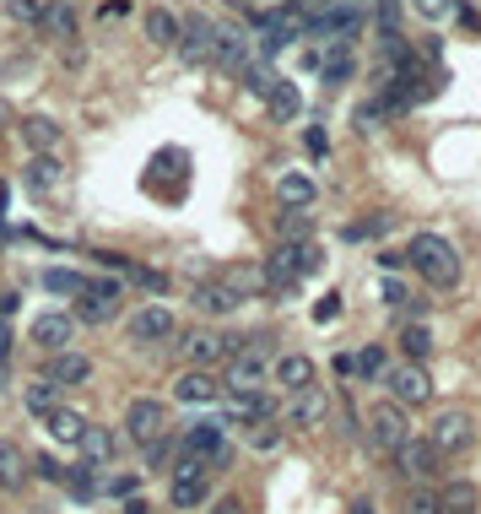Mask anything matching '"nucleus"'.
<instances>
[{
	"label": "nucleus",
	"mask_w": 481,
	"mask_h": 514,
	"mask_svg": "<svg viewBox=\"0 0 481 514\" xmlns=\"http://www.w3.org/2000/svg\"><path fill=\"white\" fill-rule=\"evenodd\" d=\"M427 444H433L438 455H460L476 444V417L465 412V406H449V412L433 417V428H427Z\"/></svg>",
	"instance_id": "7ed1b4c3"
},
{
	"label": "nucleus",
	"mask_w": 481,
	"mask_h": 514,
	"mask_svg": "<svg viewBox=\"0 0 481 514\" xmlns=\"http://www.w3.org/2000/svg\"><path fill=\"white\" fill-rule=\"evenodd\" d=\"M6 358H11V325L0 320V363H6Z\"/></svg>",
	"instance_id": "09e8293b"
},
{
	"label": "nucleus",
	"mask_w": 481,
	"mask_h": 514,
	"mask_svg": "<svg viewBox=\"0 0 481 514\" xmlns=\"http://www.w3.org/2000/svg\"><path fill=\"white\" fill-rule=\"evenodd\" d=\"M276 233H282V244L314 239V212H287V206H282V217H276Z\"/></svg>",
	"instance_id": "72a5a7b5"
},
{
	"label": "nucleus",
	"mask_w": 481,
	"mask_h": 514,
	"mask_svg": "<svg viewBox=\"0 0 481 514\" xmlns=\"http://www.w3.org/2000/svg\"><path fill=\"white\" fill-rule=\"evenodd\" d=\"M411 6H417L427 22H444V17H454V0H411Z\"/></svg>",
	"instance_id": "79ce46f5"
},
{
	"label": "nucleus",
	"mask_w": 481,
	"mask_h": 514,
	"mask_svg": "<svg viewBox=\"0 0 481 514\" xmlns=\"http://www.w3.org/2000/svg\"><path fill=\"white\" fill-rule=\"evenodd\" d=\"M168 504H173V509L206 504V477H173V482H168Z\"/></svg>",
	"instance_id": "473e14b6"
},
{
	"label": "nucleus",
	"mask_w": 481,
	"mask_h": 514,
	"mask_svg": "<svg viewBox=\"0 0 481 514\" xmlns=\"http://www.w3.org/2000/svg\"><path fill=\"white\" fill-rule=\"evenodd\" d=\"M125 433H130L136 444L163 439V433H168V406L157 401V395H136V401L125 406Z\"/></svg>",
	"instance_id": "423d86ee"
},
{
	"label": "nucleus",
	"mask_w": 481,
	"mask_h": 514,
	"mask_svg": "<svg viewBox=\"0 0 481 514\" xmlns=\"http://www.w3.org/2000/svg\"><path fill=\"white\" fill-rule=\"evenodd\" d=\"M271 363H276L271 336H244V341H238V352L222 363V368H227V374H222V390H265Z\"/></svg>",
	"instance_id": "f03ea898"
},
{
	"label": "nucleus",
	"mask_w": 481,
	"mask_h": 514,
	"mask_svg": "<svg viewBox=\"0 0 481 514\" xmlns=\"http://www.w3.org/2000/svg\"><path fill=\"white\" fill-rule=\"evenodd\" d=\"M438 460H444V455H438L427 439H406V444H400V471H406L411 482H427L438 471Z\"/></svg>",
	"instance_id": "dca6fc26"
},
{
	"label": "nucleus",
	"mask_w": 481,
	"mask_h": 514,
	"mask_svg": "<svg viewBox=\"0 0 481 514\" xmlns=\"http://www.w3.org/2000/svg\"><path fill=\"white\" fill-rule=\"evenodd\" d=\"M6 314H17V293H0V320H6Z\"/></svg>",
	"instance_id": "3c124183"
},
{
	"label": "nucleus",
	"mask_w": 481,
	"mask_h": 514,
	"mask_svg": "<svg viewBox=\"0 0 481 514\" xmlns=\"http://www.w3.org/2000/svg\"><path fill=\"white\" fill-rule=\"evenodd\" d=\"M287 428H319L330 417V395L319 390V385H303V390H292L287 395Z\"/></svg>",
	"instance_id": "9d476101"
},
{
	"label": "nucleus",
	"mask_w": 481,
	"mask_h": 514,
	"mask_svg": "<svg viewBox=\"0 0 481 514\" xmlns=\"http://www.w3.org/2000/svg\"><path fill=\"white\" fill-rule=\"evenodd\" d=\"M44 428H49V439H60V444H82L87 417L76 412V406H55V412L44 417Z\"/></svg>",
	"instance_id": "a211bd4d"
},
{
	"label": "nucleus",
	"mask_w": 481,
	"mask_h": 514,
	"mask_svg": "<svg viewBox=\"0 0 481 514\" xmlns=\"http://www.w3.org/2000/svg\"><path fill=\"white\" fill-rule=\"evenodd\" d=\"M406 266H417L422 282L438 287V293L460 287V255H454V244L444 233H417V239L406 244Z\"/></svg>",
	"instance_id": "f257e3e1"
},
{
	"label": "nucleus",
	"mask_w": 481,
	"mask_h": 514,
	"mask_svg": "<svg viewBox=\"0 0 481 514\" xmlns=\"http://www.w3.org/2000/svg\"><path fill=\"white\" fill-rule=\"evenodd\" d=\"M276 82H282V76H276L271 65H244V87L255 92V98H265V92H271Z\"/></svg>",
	"instance_id": "4c0bfd02"
},
{
	"label": "nucleus",
	"mask_w": 481,
	"mask_h": 514,
	"mask_svg": "<svg viewBox=\"0 0 481 514\" xmlns=\"http://www.w3.org/2000/svg\"><path fill=\"white\" fill-rule=\"evenodd\" d=\"M211 44H217V22L211 17H179V55L200 65L211 60Z\"/></svg>",
	"instance_id": "f8f14e48"
},
{
	"label": "nucleus",
	"mask_w": 481,
	"mask_h": 514,
	"mask_svg": "<svg viewBox=\"0 0 481 514\" xmlns=\"http://www.w3.org/2000/svg\"><path fill=\"white\" fill-rule=\"evenodd\" d=\"M384 303H390V309H411V293L400 282H384Z\"/></svg>",
	"instance_id": "c03bdc74"
},
{
	"label": "nucleus",
	"mask_w": 481,
	"mask_h": 514,
	"mask_svg": "<svg viewBox=\"0 0 481 514\" xmlns=\"http://www.w3.org/2000/svg\"><path fill=\"white\" fill-rule=\"evenodd\" d=\"M141 28H146V38H152L157 49L179 44V17H173L168 6H152V11H146V22H141Z\"/></svg>",
	"instance_id": "5701e85b"
},
{
	"label": "nucleus",
	"mask_w": 481,
	"mask_h": 514,
	"mask_svg": "<svg viewBox=\"0 0 481 514\" xmlns=\"http://www.w3.org/2000/svg\"><path fill=\"white\" fill-rule=\"evenodd\" d=\"M76 450H82V460H87V466H109L119 444H114V433H109V428L87 423V433H82V444H76Z\"/></svg>",
	"instance_id": "412c9836"
},
{
	"label": "nucleus",
	"mask_w": 481,
	"mask_h": 514,
	"mask_svg": "<svg viewBox=\"0 0 481 514\" xmlns=\"http://www.w3.org/2000/svg\"><path fill=\"white\" fill-rule=\"evenodd\" d=\"M406 514H438V487H417L406 498Z\"/></svg>",
	"instance_id": "ea45409f"
},
{
	"label": "nucleus",
	"mask_w": 481,
	"mask_h": 514,
	"mask_svg": "<svg viewBox=\"0 0 481 514\" xmlns=\"http://www.w3.org/2000/svg\"><path fill=\"white\" fill-rule=\"evenodd\" d=\"M33 341L44 352H71V341H76V314H65V309H44L33 320Z\"/></svg>",
	"instance_id": "9b49d317"
},
{
	"label": "nucleus",
	"mask_w": 481,
	"mask_h": 514,
	"mask_svg": "<svg viewBox=\"0 0 481 514\" xmlns=\"http://www.w3.org/2000/svg\"><path fill=\"white\" fill-rule=\"evenodd\" d=\"M125 276H130L136 287H146V293H168V276L152 271V266H125Z\"/></svg>",
	"instance_id": "58836bf2"
},
{
	"label": "nucleus",
	"mask_w": 481,
	"mask_h": 514,
	"mask_svg": "<svg viewBox=\"0 0 481 514\" xmlns=\"http://www.w3.org/2000/svg\"><path fill=\"white\" fill-rule=\"evenodd\" d=\"M368 433H373V450H379V455H400V444L411 439V423H406V406L384 401L379 412L368 417Z\"/></svg>",
	"instance_id": "6e6552de"
},
{
	"label": "nucleus",
	"mask_w": 481,
	"mask_h": 514,
	"mask_svg": "<svg viewBox=\"0 0 481 514\" xmlns=\"http://www.w3.org/2000/svg\"><path fill=\"white\" fill-rule=\"evenodd\" d=\"M173 395H179L184 406H211V401H222V385H217L211 368H184V374L173 379Z\"/></svg>",
	"instance_id": "ddd939ff"
},
{
	"label": "nucleus",
	"mask_w": 481,
	"mask_h": 514,
	"mask_svg": "<svg viewBox=\"0 0 481 514\" xmlns=\"http://www.w3.org/2000/svg\"><path fill=\"white\" fill-rule=\"evenodd\" d=\"M287 11H325V0H287Z\"/></svg>",
	"instance_id": "8fccbe9b"
},
{
	"label": "nucleus",
	"mask_w": 481,
	"mask_h": 514,
	"mask_svg": "<svg viewBox=\"0 0 481 514\" xmlns=\"http://www.w3.org/2000/svg\"><path fill=\"white\" fill-rule=\"evenodd\" d=\"M211 514H244V498L227 493V498H217V504H211Z\"/></svg>",
	"instance_id": "49530a36"
},
{
	"label": "nucleus",
	"mask_w": 481,
	"mask_h": 514,
	"mask_svg": "<svg viewBox=\"0 0 481 514\" xmlns=\"http://www.w3.org/2000/svg\"><path fill=\"white\" fill-rule=\"evenodd\" d=\"M6 11L17 22H44V0H6Z\"/></svg>",
	"instance_id": "a19ab883"
},
{
	"label": "nucleus",
	"mask_w": 481,
	"mask_h": 514,
	"mask_svg": "<svg viewBox=\"0 0 481 514\" xmlns=\"http://www.w3.org/2000/svg\"><path fill=\"white\" fill-rule=\"evenodd\" d=\"M87 287V276L82 271H71V266H44V293H55V298H76Z\"/></svg>",
	"instance_id": "7c9ffc66"
},
{
	"label": "nucleus",
	"mask_w": 481,
	"mask_h": 514,
	"mask_svg": "<svg viewBox=\"0 0 481 514\" xmlns=\"http://www.w3.org/2000/svg\"><path fill=\"white\" fill-rule=\"evenodd\" d=\"M276 201H282L287 212H314V201H319V184H314L309 174H298V168H292V174H282V179H276Z\"/></svg>",
	"instance_id": "2eb2a0df"
},
{
	"label": "nucleus",
	"mask_w": 481,
	"mask_h": 514,
	"mask_svg": "<svg viewBox=\"0 0 481 514\" xmlns=\"http://www.w3.org/2000/svg\"><path fill=\"white\" fill-rule=\"evenodd\" d=\"M379 385L390 390L395 406H422V401H433V379H427L422 363H390Z\"/></svg>",
	"instance_id": "20e7f679"
},
{
	"label": "nucleus",
	"mask_w": 481,
	"mask_h": 514,
	"mask_svg": "<svg viewBox=\"0 0 481 514\" xmlns=\"http://www.w3.org/2000/svg\"><path fill=\"white\" fill-rule=\"evenodd\" d=\"M346 76H352V55H346V49H336V55L319 65V82L325 87H346Z\"/></svg>",
	"instance_id": "c9c22d12"
},
{
	"label": "nucleus",
	"mask_w": 481,
	"mask_h": 514,
	"mask_svg": "<svg viewBox=\"0 0 481 514\" xmlns=\"http://www.w3.org/2000/svg\"><path fill=\"white\" fill-rule=\"evenodd\" d=\"M38 28H44L49 38H60V44H71L82 22H76V11L65 6V0H55V6H44V22H38Z\"/></svg>",
	"instance_id": "a878e982"
},
{
	"label": "nucleus",
	"mask_w": 481,
	"mask_h": 514,
	"mask_svg": "<svg viewBox=\"0 0 481 514\" xmlns=\"http://www.w3.org/2000/svg\"><path fill=\"white\" fill-rule=\"evenodd\" d=\"M60 120H49V114H28V120H22V141H28L33 152H55L60 147Z\"/></svg>",
	"instance_id": "6ab92c4d"
},
{
	"label": "nucleus",
	"mask_w": 481,
	"mask_h": 514,
	"mask_svg": "<svg viewBox=\"0 0 481 514\" xmlns=\"http://www.w3.org/2000/svg\"><path fill=\"white\" fill-rule=\"evenodd\" d=\"M249 450H260V455H276V450H282V428H271V423H255V428H249Z\"/></svg>",
	"instance_id": "e433bc0d"
},
{
	"label": "nucleus",
	"mask_w": 481,
	"mask_h": 514,
	"mask_svg": "<svg viewBox=\"0 0 481 514\" xmlns=\"http://www.w3.org/2000/svg\"><path fill=\"white\" fill-rule=\"evenodd\" d=\"M22 406H28V412L38 417V423H44V417L60 406V390L49 385V379H28V385H22Z\"/></svg>",
	"instance_id": "393cba45"
},
{
	"label": "nucleus",
	"mask_w": 481,
	"mask_h": 514,
	"mask_svg": "<svg viewBox=\"0 0 481 514\" xmlns=\"http://www.w3.org/2000/svg\"><path fill=\"white\" fill-rule=\"evenodd\" d=\"M357 514H368V509H357Z\"/></svg>",
	"instance_id": "6e6d98bb"
},
{
	"label": "nucleus",
	"mask_w": 481,
	"mask_h": 514,
	"mask_svg": "<svg viewBox=\"0 0 481 514\" xmlns=\"http://www.w3.org/2000/svg\"><path fill=\"white\" fill-rule=\"evenodd\" d=\"M130 341L136 347H157V341H168L173 331H179V320H173V309H163V303H141L136 314H130Z\"/></svg>",
	"instance_id": "1a4fd4ad"
},
{
	"label": "nucleus",
	"mask_w": 481,
	"mask_h": 514,
	"mask_svg": "<svg viewBox=\"0 0 481 514\" xmlns=\"http://www.w3.org/2000/svg\"><path fill=\"white\" fill-rule=\"evenodd\" d=\"M298 109H303V98H298V87H292V82H276L271 92H265V114H271L276 125H292V120H298Z\"/></svg>",
	"instance_id": "aec40b11"
},
{
	"label": "nucleus",
	"mask_w": 481,
	"mask_h": 514,
	"mask_svg": "<svg viewBox=\"0 0 481 514\" xmlns=\"http://www.w3.org/2000/svg\"><path fill=\"white\" fill-rule=\"evenodd\" d=\"M44 379L55 390H71V385H87L92 379V358H82V352H49V368Z\"/></svg>",
	"instance_id": "4468645a"
},
{
	"label": "nucleus",
	"mask_w": 481,
	"mask_h": 514,
	"mask_svg": "<svg viewBox=\"0 0 481 514\" xmlns=\"http://www.w3.org/2000/svg\"><path fill=\"white\" fill-rule=\"evenodd\" d=\"M438 514H481V509H438Z\"/></svg>",
	"instance_id": "864d4df0"
},
{
	"label": "nucleus",
	"mask_w": 481,
	"mask_h": 514,
	"mask_svg": "<svg viewBox=\"0 0 481 514\" xmlns=\"http://www.w3.org/2000/svg\"><path fill=\"white\" fill-rule=\"evenodd\" d=\"M211 60L227 65V71H244V33L238 28H217V44H211Z\"/></svg>",
	"instance_id": "bb28decb"
},
{
	"label": "nucleus",
	"mask_w": 481,
	"mask_h": 514,
	"mask_svg": "<svg viewBox=\"0 0 481 514\" xmlns=\"http://www.w3.org/2000/svg\"><path fill=\"white\" fill-rule=\"evenodd\" d=\"M60 179H65L60 157L55 152H33V163H28V184H33V190H55Z\"/></svg>",
	"instance_id": "c756f323"
},
{
	"label": "nucleus",
	"mask_w": 481,
	"mask_h": 514,
	"mask_svg": "<svg viewBox=\"0 0 481 514\" xmlns=\"http://www.w3.org/2000/svg\"><path fill=\"white\" fill-rule=\"evenodd\" d=\"M238 341L244 336H227V331H190L184 336V363L190 368H217L238 352Z\"/></svg>",
	"instance_id": "0eeeda50"
},
{
	"label": "nucleus",
	"mask_w": 481,
	"mask_h": 514,
	"mask_svg": "<svg viewBox=\"0 0 481 514\" xmlns=\"http://www.w3.org/2000/svg\"><path fill=\"white\" fill-rule=\"evenodd\" d=\"M325 6H336V0H325Z\"/></svg>",
	"instance_id": "5fc2aeb1"
},
{
	"label": "nucleus",
	"mask_w": 481,
	"mask_h": 514,
	"mask_svg": "<svg viewBox=\"0 0 481 514\" xmlns=\"http://www.w3.org/2000/svg\"><path fill=\"white\" fill-rule=\"evenodd\" d=\"M346 363H352V379H368V385H379L384 368H390V352H384V347H363L357 358L346 352Z\"/></svg>",
	"instance_id": "cd10ccee"
},
{
	"label": "nucleus",
	"mask_w": 481,
	"mask_h": 514,
	"mask_svg": "<svg viewBox=\"0 0 481 514\" xmlns=\"http://www.w3.org/2000/svg\"><path fill=\"white\" fill-rule=\"evenodd\" d=\"M390 228H395V217H390V212H373V217L346 222L341 239H346V244H363V239H379V233H390Z\"/></svg>",
	"instance_id": "2f4dec72"
},
{
	"label": "nucleus",
	"mask_w": 481,
	"mask_h": 514,
	"mask_svg": "<svg viewBox=\"0 0 481 514\" xmlns=\"http://www.w3.org/2000/svg\"><path fill=\"white\" fill-rule=\"evenodd\" d=\"M238 303H244V298H238L227 282H206V287H195V309H200V314H233Z\"/></svg>",
	"instance_id": "4be33fe9"
},
{
	"label": "nucleus",
	"mask_w": 481,
	"mask_h": 514,
	"mask_svg": "<svg viewBox=\"0 0 481 514\" xmlns=\"http://www.w3.org/2000/svg\"><path fill=\"white\" fill-rule=\"evenodd\" d=\"M136 482H141V477H130V471H119V477H109L103 487H109L114 498H125V493H136Z\"/></svg>",
	"instance_id": "a18cd8bd"
},
{
	"label": "nucleus",
	"mask_w": 481,
	"mask_h": 514,
	"mask_svg": "<svg viewBox=\"0 0 481 514\" xmlns=\"http://www.w3.org/2000/svg\"><path fill=\"white\" fill-rule=\"evenodd\" d=\"M271 379H276L287 395L303 390V385H314V358H309V352H287V358L271 363Z\"/></svg>",
	"instance_id": "f3484780"
},
{
	"label": "nucleus",
	"mask_w": 481,
	"mask_h": 514,
	"mask_svg": "<svg viewBox=\"0 0 481 514\" xmlns=\"http://www.w3.org/2000/svg\"><path fill=\"white\" fill-rule=\"evenodd\" d=\"M379 266H384V271H400V266H406V249H384Z\"/></svg>",
	"instance_id": "de8ad7c7"
},
{
	"label": "nucleus",
	"mask_w": 481,
	"mask_h": 514,
	"mask_svg": "<svg viewBox=\"0 0 481 514\" xmlns=\"http://www.w3.org/2000/svg\"><path fill=\"white\" fill-rule=\"evenodd\" d=\"M125 514H152V509H146L141 498H130V504H125Z\"/></svg>",
	"instance_id": "603ef678"
},
{
	"label": "nucleus",
	"mask_w": 481,
	"mask_h": 514,
	"mask_svg": "<svg viewBox=\"0 0 481 514\" xmlns=\"http://www.w3.org/2000/svg\"><path fill=\"white\" fill-rule=\"evenodd\" d=\"M22 482H28V455L11 439H0V487H22Z\"/></svg>",
	"instance_id": "c85d7f7f"
},
{
	"label": "nucleus",
	"mask_w": 481,
	"mask_h": 514,
	"mask_svg": "<svg viewBox=\"0 0 481 514\" xmlns=\"http://www.w3.org/2000/svg\"><path fill=\"white\" fill-rule=\"evenodd\" d=\"M119 298H125V287H119L114 276H98V282H87L82 293H76V320H92V325L114 320Z\"/></svg>",
	"instance_id": "39448f33"
},
{
	"label": "nucleus",
	"mask_w": 481,
	"mask_h": 514,
	"mask_svg": "<svg viewBox=\"0 0 481 514\" xmlns=\"http://www.w3.org/2000/svg\"><path fill=\"white\" fill-rule=\"evenodd\" d=\"M438 509H481V493L471 482H449L438 487Z\"/></svg>",
	"instance_id": "f704fd0d"
},
{
	"label": "nucleus",
	"mask_w": 481,
	"mask_h": 514,
	"mask_svg": "<svg viewBox=\"0 0 481 514\" xmlns=\"http://www.w3.org/2000/svg\"><path fill=\"white\" fill-rule=\"evenodd\" d=\"M400 352H406V363H422V358H433V331H427L422 320H411V325H400Z\"/></svg>",
	"instance_id": "b1692460"
},
{
	"label": "nucleus",
	"mask_w": 481,
	"mask_h": 514,
	"mask_svg": "<svg viewBox=\"0 0 481 514\" xmlns=\"http://www.w3.org/2000/svg\"><path fill=\"white\" fill-rule=\"evenodd\" d=\"M33 471H38L44 482H65V477H71V471H65L60 460H49V455H44V460H33Z\"/></svg>",
	"instance_id": "37998d69"
}]
</instances>
